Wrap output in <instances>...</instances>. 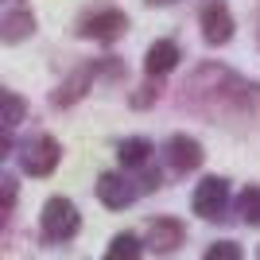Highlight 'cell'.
<instances>
[{
	"instance_id": "cell-1",
	"label": "cell",
	"mask_w": 260,
	"mask_h": 260,
	"mask_svg": "<svg viewBox=\"0 0 260 260\" xmlns=\"http://www.w3.org/2000/svg\"><path fill=\"white\" fill-rule=\"evenodd\" d=\"M82 225V217H78L74 202L70 198H51L43 206V233L47 241H70Z\"/></svg>"
},
{
	"instance_id": "cell-2",
	"label": "cell",
	"mask_w": 260,
	"mask_h": 260,
	"mask_svg": "<svg viewBox=\"0 0 260 260\" xmlns=\"http://www.w3.org/2000/svg\"><path fill=\"white\" fill-rule=\"evenodd\" d=\"M58 159H62V148H58V140H54V136H39V140H31L27 148H23V155H20L23 171L35 175V179L51 175L54 167H58Z\"/></svg>"
},
{
	"instance_id": "cell-3",
	"label": "cell",
	"mask_w": 260,
	"mask_h": 260,
	"mask_svg": "<svg viewBox=\"0 0 260 260\" xmlns=\"http://www.w3.org/2000/svg\"><path fill=\"white\" fill-rule=\"evenodd\" d=\"M225 202H229V186L225 179H217V175H210V179H202L194 190V214L206 217V221H214V217L225 214Z\"/></svg>"
},
{
	"instance_id": "cell-4",
	"label": "cell",
	"mask_w": 260,
	"mask_h": 260,
	"mask_svg": "<svg viewBox=\"0 0 260 260\" xmlns=\"http://www.w3.org/2000/svg\"><path fill=\"white\" fill-rule=\"evenodd\" d=\"M202 35H206V43H214V47L233 39V16H229L225 4H206V8H202Z\"/></svg>"
},
{
	"instance_id": "cell-5",
	"label": "cell",
	"mask_w": 260,
	"mask_h": 260,
	"mask_svg": "<svg viewBox=\"0 0 260 260\" xmlns=\"http://www.w3.org/2000/svg\"><path fill=\"white\" fill-rule=\"evenodd\" d=\"M124 27H128V20H124V12H98V16H89L86 23H82V35L86 39H101V43H113L117 35H124Z\"/></svg>"
},
{
	"instance_id": "cell-6",
	"label": "cell",
	"mask_w": 260,
	"mask_h": 260,
	"mask_svg": "<svg viewBox=\"0 0 260 260\" xmlns=\"http://www.w3.org/2000/svg\"><path fill=\"white\" fill-rule=\"evenodd\" d=\"M167 159H171L175 171H194L198 163H202V144H198L194 136H171Z\"/></svg>"
},
{
	"instance_id": "cell-7",
	"label": "cell",
	"mask_w": 260,
	"mask_h": 260,
	"mask_svg": "<svg viewBox=\"0 0 260 260\" xmlns=\"http://www.w3.org/2000/svg\"><path fill=\"white\" fill-rule=\"evenodd\" d=\"M98 198L105 202L109 210H124L132 198H136V190L128 186V179H120V175L109 171V175H101V179H98Z\"/></svg>"
},
{
	"instance_id": "cell-8",
	"label": "cell",
	"mask_w": 260,
	"mask_h": 260,
	"mask_svg": "<svg viewBox=\"0 0 260 260\" xmlns=\"http://www.w3.org/2000/svg\"><path fill=\"white\" fill-rule=\"evenodd\" d=\"M175 245H183V225H179L175 217H159V221H152V229H148V249L171 252Z\"/></svg>"
},
{
	"instance_id": "cell-9",
	"label": "cell",
	"mask_w": 260,
	"mask_h": 260,
	"mask_svg": "<svg viewBox=\"0 0 260 260\" xmlns=\"http://www.w3.org/2000/svg\"><path fill=\"white\" fill-rule=\"evenodd\" d=\"M175 66H179V47H175L171 39H159V43L148 47V58H144V70H148V74H167Z\"/></svg>"
},
{
	"instance_id": "cell-10",
	"label": "cell",
	"mask_w": 260,
	"mask_h": 260,
	"mask_svg": "<svg viewBox=\"0 0 260 260\" xmlns=\"http://www.w3.org/2000/svg\"><path fill=\"white\" fill-rule=\"evenodd\" d=\"M31 31H35L31 12H12V16L0 20V39H4V43H20V39H27Z\"/></svg>"
},
{
	"instance_id": "cell-11",
	"label": "cell",
	"mask_w": 260,
	"mask_h": 260,
	"mask_svg": "<svg viewBox=\"0 0 260 260\" xmlns=\"http://www.w3.org/2000/svg\"><path fill=\"white\" fill-rule=\"evenodd\" d=\"M27 117V101L20 93H12V89H0V124L12 128V124H20Z\"/></svg>"
},
{
	"instance_id": "cell-12",
	"label": "cell",
	"mask_w": 260,
	"mask_h": 260,
	"mask_svg": "<svg viewBox=\"0 0 260 260\" xmlns=\"http://www.w3.org/2000/svg\"><path fill=\"white\" fill-rule=\"evenodd\" d=\"M148 155H152V144L144 140V136H132V140H124L117 148V159L124 163V167H144Z\"/></svg>"
},
{
	"instance_id": "cell-13",
	"label": "cell",
	"mask_w": 260,
	"mask_h": 260,
	"mask_svg": "<svg viewBox=\"0 0 260 260\" xmlns=\"http://www.w3.org/2000/svg\"><path fill=\"white\" fill-rule=\"evenodd\" d=\"M140 249H144V245H140L136 233H117L113 245H109V252H105V260H136Z\"/></svg>"
},
{
	"instance_id": "cell-14",
	"label": "cell",
	"mask_w": 260,
	"mask_h": 260,
	"mask_svg": "<svg viewBox=\"0 0 260 260\" xmlns=\"http://www.w3.org/2000/svg\"><path fill=\"white\" fill-rule=\"evenodd\" d=\"M86 86H89V70H78V74L54 93V105H70V101H78L82 93H86Z\"/></svg>"
},
{
	"instance_id": "cell-15",
	"label": "cell",
	"mask_w": 260,
	"mask_h": 260,
	"mask_svg": "<svg viewBox=\"0 0 260 260\" xmlns=\"http://www.w3.org/2000/svg\"><path fill=\"white\" fill-rule=\"evenodd\" d=\"M237 210H241V217H245V225H260V186H249V190L237 198Z\"/></svg>"
},
{
	"instance_id": "cell-16",
	"label": "cell",
	"mask_w": 260,
	"mask_h": 260,
	"mask_svg": "<svg viewBox=\"0 0 260 260\" xmlns=\"http://www.w3.org/2000/svg\"><path fill=\"white\" fill-rule=\"evenodd\" d=\"M202 260H245V252H241V245H233V241H217V245L206 249Z\"/></svg>"
},
{
	"instance_id": "cell-17",
	"label": "cell",
	"mask_w": 260,
	"mask_h": 260,
	"mask_svg": "<svg viewBox=\"0 0 260 260\" xmlns=\"http://www.w3.org/2000/svg\"><path fill=\"white\" fill-rule=\"evenodd\" d=\"M16 190H20L16 179H12V175H0V210H8L12 202H16Z\"/></svg>"
},
{
	"instance_id": "cell-18",
	"label": "cell",
	"mask_w": 260,
	"mask_h": 260,
	"mask_svg": "<svg viewBox=\"0 0 260 260\" xmlns=\"http://www.w3.org/2000/svg\"><path fill=\"white\" fill-rule=\"evenodd\" d=\"M8 155H12V136H8L4 128H0V163L8 159Z\"/></svg>"
},
{
	"instance_id": "cell-19",
	"label": "cell",
	"mask_w": 260,
	"mask_h": 260,
	"mask_svg": "<svg viewBox=\"0 0 260 260\" xmlns=\"http://www.w3.org/2000/svg\"><path fill=\"white\" fill-rule=\"evenodd\" d=\"M152 4H171V0H152Z\"/></svg>"
}]
</instances>
